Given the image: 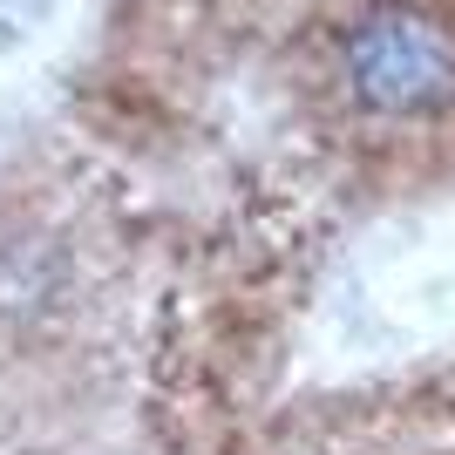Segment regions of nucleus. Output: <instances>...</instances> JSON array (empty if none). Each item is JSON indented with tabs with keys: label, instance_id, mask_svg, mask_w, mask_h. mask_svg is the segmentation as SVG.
Returning <instances> with one entry per match:
<instances>
[{
	"label": "nucleus",
	"instance_id": "obj_1",
	"mask_svg": "<svg viewBox=\"0 0 455 455\" xmlns=\"http://www.w3.org/2000/svg\"><path fill=\"white\" fill-rule=\"evenodd\" d=\"M333 95L374 136L455 130V7L361 0L333 35Z\"/></svg>",
	"mask_w": 455,
	"mask_h": 455
}]
</instances>
